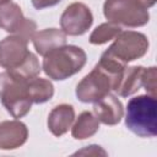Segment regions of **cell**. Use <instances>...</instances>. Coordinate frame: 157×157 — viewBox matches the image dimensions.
Returning a JSON list of instances; mask_svg holds the SVG:
<instances>
[{
	"mask_svg": "<svg viewBox=\"0 0 157 157\" xmlns=\"http://www.w3.org/2000/svg\"><path fill=\"white\" fill-rule=\"evenodd\" d=\"M0 28L10 34L32 40L37 32V23L32 18L25 17L21 7L16 2L10 1L0 5Z\"/></svg>",
	"mask_w": 157,
	"mask_h": 157,
	"instance_id": "cell-8",
	"label": "cell"
},
{
	"mask_svg": "<svg viewBox=\"0 0 157 157\" xmlns=\"http://www.w3.org/2000/svg\"><path fill=\"white\" fill-rule=\"evenodd\" d=\"M85 153L86 155H103V156L107 155V152L98 145H90V146H86L83 150L76 152V155H85Z\"/></svg>",
	"mask_w": 157,
	"mask_h": 157,
	"instance_id": "cell-19",
	"label": "cell"
},
{
	"mask_svg": "<svg viewBox=\"0 0 157 157\" xmlns=\"http://www.w3.org/2000/svg\"><path fill=\"white\" fill-rule=\"evenodd\" d=\"M31 1H32V5H33L34 9L43 10V9H47V7H52V6L58 5L61 0H31Z\"/></svg>",
	"mask_w": 157,
	"mask_h": 157,
	"instance_id": "cell-20",
	"label": "cell"
},
{
	"mask_svg": "<svg viewBox=\"0 0 157 157\" xmlns=\"http://www.w3.org/2000/svg\"><path fill=\"white\" fill-rule=\"evenodd\" d=\"M28 90H29L32 103H36V104L45 103L50 101L54 96L53 83L49 80L38 77V76L28 80Z\"/></svg>",
	"mask_w": 157,
	"mask_h": 157,
	"instance_id": "cell-16",
	"label": "cell"
},
{
	"mask_svg": "<svg viewBox=\"0 0 157 157\" xmlns=\"http://www.w3.org/2000/svg\"><path fill=\"white\" fill-rule=\"evenodd\" d=\"M43 58L44 74L55 81H64L80 72L87 61V55L82 48L66 44L49 52Z\"/></svg>",
	"mask_w": 157,
	"mask_h": 157,
	"instance_id": "cell-3",
	"label": "cell"
},
{
	"mask_svg": "<svg viewBox=\"0 0 157 157\" xmlns=\"http://www.w3.org/2000/svg\"><path fill=\"white\" fill-rule=\"evenodd\" d=\"M103 15L120 27L136 28L148 23V9L140 0H105Z\"/></svg>",
	"mask_w": 157,
	"mask_h": 157,
	"instance_id": "cell-6",
	"label": "cell"
},
{
	"mask_svg": "<svg viewBox=\"0 0 157 157\" xmlns=\"http://www.w3.org/2000/svg\"><path fill=\"white\" fill-rule=\"evenodd\" d=\"M0 99L5 109L15 119L25 117L33 104L28 80L18 78L7 71L0 72Z\"/></svg>",
	"mask_w": 157,
	"mask_h": 157,
	"instance_id": "cell-5",
	"label": "cell"
},
{
	"mask_svg": "<svg viewBox=\"0 0 157 157\" xmlns=\"http://www.w3.org/2000/svg\"><path fill=\"white\" fill-rule=\"evenodd\" d=\"M156 78H157V69H156V66H151V67H145L144 69V72H142V87L146 90L147 94H151V96H155V97H156V88H157Z\"/></svg>",
	"mask_w": 157,
	"mask_h": 157,
	"instance_id": "cell-18",
	"label": "cell"
},
{
	"mask_svg": "<svg viewBox=\"0 0 157 157\" xmlns=\"http://www.w3.org/2000/svg\"><path fill=\"white\" fill-rule=\"evenodd\" d=\"M144 66H125L114 92L120 97H129L142 87Z\"/></svg>",
	"mask_w": 157,
	"mask_h": 157,
	"instance_id": "cell-14",
	"label": "cell"
},
{
	"mask_svg": "<svg viewBox=\"0 0 157 157\" xmlns=\"http://www.w3.org/2000/svg\"><path fill=\"white\" fill-rule=\"evenodd\" d=\"M99 129V120L91 112H82L71 126V135L76 140H85L93 136Z\"/></svg>",
	"mask_w": 157,
	"mask_h": 157,
	"instance_id": "cell-15",
	"label": "cell"
},
{
	"mask_svg": "<svg viewBox=\"0 0 157 157\" xmlns=\"http://www.w3.org/2000/svg\"><path fill=\"white\" fill-rule=\"evenodd\" d=\"M121 32V27L113 22H104L97 26L90 34V43L93 45H102L114 39Z\"/></svg>",
	"mask_w": 157,
	"mask_h": 157,
	"instance_id": "cell-17",
	"label": "cell"
},
{
	"mask_svg": "<svg viewBox=\"0 0 157 157\" xmlns=\"http://www.w3.org/2000/svg\"><path fill=\"white\" fill-rule=\"evenodd\" d=\"M28 137V129L18 119L0 123V150H15L21 147Z\"/></svg>",
	"mask_w": 157,
	"mask_h": 157,
	"instance_id": "cell-10",
	"label": "cell"
},
{
	"mask_svg": "<svg viewBox=\"0 0 157 157\" xmlns=\"http://www.w3.org/2000/svg\"><path fill=\"white\" fill-rule=\"evenodd\" d=\"M140 1H141V2L147 7V9H150V7H152V6L156 4V1H157V0H140Z\"/></svg>",
	"mask_w": 157,
	"mask_h": 157,
	"instance_id": "cell-21",
	"label": "cell"
},
{
	"mask_svg": "<svg viewBox=\"0 0 157 157\" xmlns=\"http://www.w3.org/2000/svg\"><path fill=\"white\" fill-rule=\"evenodd\" d=\"M32 42L36 52L39 55L44 56L49 52L65 45L66 34L63 32V29L59 28H45L36 32L32 38Z\"/></svg>",
	"mask_w": 157,
	"mask_h": 157,
	"instance_id": "cell-13",
	"label": "cell"
},
{
	"mask_svg": "<svg viewBox=\"0 0 157 157\" xmlns=\"http://www.w3.org/2000/svg\"><path fill=\"white\" fill-rule=\"evenodd\" d=\"M93 23V15L83 2L70 4L60 17V27L66 36H82Z\"/></svg>",
	"mask_w": 157,
	"mask_h": 157,
	"instance_id": "cell-9",
	"label": "cell"
},
{
	"mask_svg": "<svg viewBox=\"0 0 157 157\" xmlns=\"http://www.w3.org/2000/svg\"><path fill=\"white\" fill-rule=\"evenodd\" d=\"M93 114L104 125H117L124 115L121 102L114 94H105L93 104Z\"/></svg>",
	"mask_w": 157,
	"mask_h": 157,
	"instance_id": "cell-11",
	"label": "cell"
},
{
	"mask_svg": "<svg viewBox=\"0 0 157 157\" xmlns=\"http://www.w3.org/2000/svg\"><path fill=\"white\" fill-rule=\"evenodd\" d=\"M125 125L139 137H155L157 135L156 97L140 94L130 98L126 104Z\"/></svg>",
	"mask_w": 157,
	"mask_h": 157,
	"instance_id": "cell-4",
	"label": "cell"
},
{
	"mask_svg": "<svg viewBox=\"0 0 157 157\" xmlns=\"http://www.w3.org/2000/svg\"><path fill=\"white\" fill-rule=\"evenodd\" d=\"M148 47V38L144 33L137 31H121L103 54L126 65L130 61L142 58L147 53Z\"/></svg>",
	"mask_w": 157,
	"mask_h": 157,
	"instance_id": "cell-7",
	"label": "cell"
},
{
	"mask_svg": "<svg viewBox=\"0 0 157 157\" xmlns=\"http://www.w3.org/2000/svg\"><path fill=\"white\" fill-rule=\"evenodd\" d=\"M74 120H75L74 107L71 104L63 103V104L54 107L50 110L48 115L47 125H48L49 131L54 136L60 137L69 131V129L72 126Z\"/></svg>",
	"mask_w": 157,
	"mask_h": 157,
	"instance_id": "cell-12",
	"label": "cell"
},
{
	"mask_svg": "<svg viewBox=\"0 0 157 157\" xmlns=\"http://www.w3.org/2000/svg\"><path fill=\"white\" fill-rule=\"evenodd\" d=\"M0 66L23 80L38 76L42 70L37 55L28 50V40L15 34L0 40Z\"/></svg>",
	"mask_w": 157,
	"mask_h": 157,
	"instance_id": "cell-2",
	"label": "cell"
},
{
	"mask_svg": "<svg viewBox=\"0 0 157 157\" xmlns=\"http://www.w3.org/2000/svg\"><path fill=\"white\" fill-rule=\"evenodd\" d=\"M10 1H11V0H0V5H1V4H5V2H10Z\"/></svg>",
	"mask_w": 157,
	"mask_h": 157,
	"instance_id": "cell-22",
	"label": "cell"
},
{
	"mask_svg": "<svg viewBox=\"0 0 157 157\" xmlns=\"http://www.w3.org/2000/svg\"><path fill=\"white\" fill-rule=\"evenodd\" d=\"M126 65L101 55L99 61L76 86V97L82 103H94L105 94L114 91Z\"/></svg>",
	"mask_w": 157,
	"mask_h": 157,
	"instance_id": "cell-1",
	"label": "cell"
}]
</instances>
